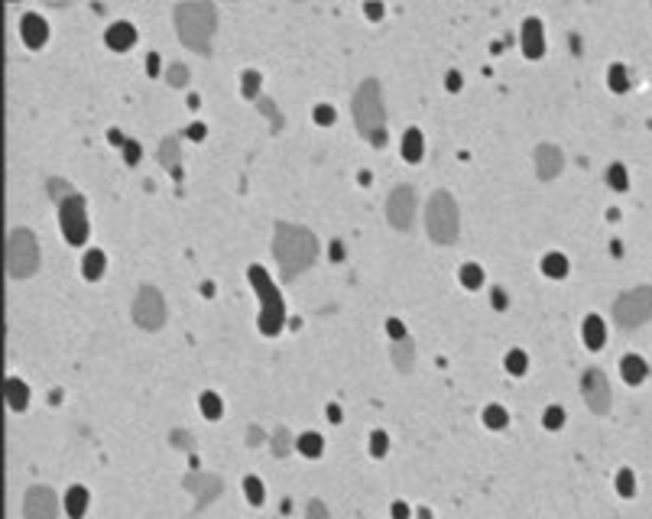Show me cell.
<instances>
[{
	"label": "cell",
	"instance_id": "obj_34",
	"mask_svg": "<svg viewBox=\"0 0 652 519\" xmlns=\"http://www.w3.org/2000/svg\"><path fill=\"white\" fill-rule=\"evenodd\" d=\"M616 490L623 493V497H633L636 481H633V474H630V471H620V474H616Z\"/></svg>",
	"mask_w": 652,
	"mask_h": 519
},
{
	"label": "cell",
	"instance_id": "obj_24",
	"mask_svg": "<svg viewBox=\"0 0 652 519\" xmlns=\"http://www.w3.org/2000/svg\"><path fill=\"white\" fill-rule=\"evenodd\" d=\"M104 266H108V260H104V253L101 250H88L85 253V260H81V273H85V279H101L104 276Z\"/></svg>",
	"mask_w": 652,
	"mask_h": 519
},
{
	"label": "cell",
	"instance_id": "obj_42",
	"mask_svg": "<svg viewBox=\"0 0 652 519\" xmlns=\"http://www.w3.org/2000/svg\"><path fill=\"white\" fill-rule=\"evenodd\" d=\"M309 519H328V510H325L322 500H312L309 503Z\"/></svg>",
	"mask_w": 652,
	"mask_h": 519
},
{
	"label": "cell",
	"instance_id": "obj_40",
	"mask_svg": "<svg viewBox=\"0 0 652 519\" xmlns=\"http://www.w3.org/2000/svg\"><path fill=\"white\" fill-rule=\"evenodd\" d=\"M545 425H548V429H562V425H565V412L558 409V406L545 409Z\"/></svg>",
	"mask_w": 652,
	"mask_h": 519
},
{
	"label": "cell",
	"instance_id": "obj_53",
	"mask_svg": "<svg viewBox=\"0 0 652 519\" xmlns=\"http://www.w3.org/2000/svg\"><path fill=\"white\" fill-rule=\"evenodd\" d=\"M172 439H176V445H179V448H188V435H182V432H176Z\"/></svg>",
	"mask_w": 652,
	"mask_h": 519
},
{
	"label": "cell",
	"instance_id": "obj_52",
	"mask_svg": "<svg viewBox=\"0 0 652 519\" xmlns=\"http://www.w3.org/2000/svg\"><path fill=\"white\" fill-rule=\"evenodd\" d=\"M328 419L331 422H341V409H338V406H328Z\"/></svg>",
	"mask_w": 652,
	"mask_h": 519
},
{
	"label": "cell",
	"instance_id": "obj_6",
	"mask_svg": "<svg viewBox=\"0 0 652 519\" xmlns=\"http://www.w3.org/2000/svg\"><path fill=\"white\" fill-rule=\"evenodd\" d=\"M7 269L13 279H27L39 269V241L27 227H17L7 241Z\"/></svg>",
	"mask_w": 652,
	"mask_h": 519
},
{
	"label": "cell",
	"instance_id": "obj_48",
	"mask_svg": "<svg viewBox=\"0 0 652 519\" xmlns=\"http://www.w3.org/2000/svg\"><path fill=\"white\" fill-rule=\"evenodd\" d=\"M146 69H150V75L160 72V55H150V59H146Z\"/></svg>",
	"mask_w": 652,
	"mask_h": 519
},
{
	"label": "cell",
	"instance_id": "obj_30",
	"mask_svg": "<svg viewBox=\"0 0 652 519\" xmlns=\"http://www.w3.org/2000/svg\"><path fill=\"white\" fill-rule=\"evenodd\" d=\"M483 422L490 425V429H506V409L503 406H487V412H483Z\"/></svg>",
	"mask_w": 652,
	"mask_h": 519
},
{
	"label": "cell",
	"instance_id": "obj_25",
	"mask_svg": "<svg viewBox=\"0 0 652 519\" xmlns=\"http://www.w3.org/2000/svg\"><path fill=\"white\" fill-rule=\"evenodd\" d=\"M412 357H416V344H412V338L396 341V344H393V364L402 370V374L412 367Z\"/></svg>",
	"mask_w": 652,
	"mask_h": 519
},
{
	"label": "cell",
	"instance_id": "obj_37",
	"mask_svg": "<svg viewBox=\"0 0 652 519\" xmlns=\"http://www.w3.org/2000/svg\"><path fill=\"white\" fill-rule=\"evenodd\" d=\"M49 195H52V198H59V201H65V198H72L75 192H72V188H69V185H65L62 179H52V182H49Z\"/></svg>",
	"mask_w": 652,
	"mask_h": 519
},
{
	"label": "cell",
	"instance_id": "obj_50",
	"mask_svg": "<svg viewBox=\"0 0 652 519\" xmlns=\"http://www.w3.org/2000/svg\"><path fill=\"white\" fill-rule=\"evenodd\" d=\"M367 17H383V7H380V3H370V7H367Z\"/></svg>",
	"mask_w": 652,
	"mask_h": 519
},
{
	"label": "cell",
	"instance_id": "obj_49",
	"mask_svg": "<svg viewBox=\"0 0 652 519\" xmlns=\"http://www.w3.org/2000/svg\"><path fill=\"white\" fill-rule=\"evenodd\" d=\"M448 88H451V91H458V88H461V75H458V72H451V75H448Z\"/></svg>",
	"mask_w": 652,
	"mask_h": 519
},
{
	"label": "cell",
	"instance_id": "obj_2",
	"mask_svg": "<svg viewBox=\"0 0 652 519\" xmlns=\"http://www.w3.org/2000/svg\"><path fill=\"white\" fill-rule=\"evenodd\" d=\"M215 27H218L215 3H179L176 7V29H179V39L188 49L208 55V43L215 36Z\"/></svg>",
	"mask_w": 652,
	"mask_h": 519
},
{
	"label": "cell",
	"instance_id": "obj_21",
	"mask_svg": "<svg viewBox=\"0 0 652 519\" xmlns=\"http://www.w3.org/2000/svg\"><path fill=\"white\" fill-rule=\"evenodd\" d=\"M7 403H10V409H27V403H29V386L23 383V380H17V376H10L7 380Z\"/></svg>",
	"mask_w": 652,
	"mask_h": 519
},
{
	"label": "cell",
	"instance_id": "obj_51",
	"mask_svg": "<svg viewBox=\"0 0 652 519\" xmlns=\"http://www.w3.org/2000/svg\"><path fill=\"white\" fill-rule=\"evenodd\" d=\"M331 257H334V260H341V257H344V247H341L338 241L331 243Z\"/></svg>",
	"mask_w": 652,
	"mask_h": 519
},
{
	"label": "cell",
	"instance_id": "obj_13",
	"mask_svg": "<svg viewBox=\"0 0 652 519\" xmlns=\"http://www.w3.org/2000/svg\"><path fill=\"white\" fill-rule=\"evenodd\" d=\"M185 490L195 493V506H198V510H205L208 503L218 500V493H221V477L195 471V474L185 477Z\"/></svg>",
	"mask_w": 652,
	"mask_h": 519
},
{
	"label": "cell",
	"instance_id": "obj_26",
	"mask_svg": "<svg viewBox=\"0 0 652 519\" xmlns=\"http://www.w3.org/2000/svg\"><path fill=\"white\" fill-rule=\"evenodd\" d=\"M295 448H299L305 457H318V455H322V435H315V432H305L302 439L295 441Z\"/></svg>",
	"mask_w": 652,
	"mask_h": 519
},
{
	"label": "cell",
	"instance_id": "obj_5",
	"mask_svg": "<svg viewBox=\"0 0 652 519\" xmlns=\"http://www.w3.org/2000/svg\"><path fill=\"white\" fill-rule=\"evenodd\" d=\"M458 205L448 192H435L429 198V208H425V227H429V237L435 243H455L458 241Z\"/></svg>",
	"mask_w": 652,
	"mask_h": 519
},
{
	"label": "cell",
	"instance_id": "obj_45",
	"mask_svg": "<svg viewBox=\"0 0 652 519\" xmlns=\"http://www.w3.org/2000/svg\"><path fill=\"white\" fill-rule=\"evenodd\" d=\"M315 120H322V124H331V120H334V111L322 104V108H315Z\"/></svg>",
	"mask_w": 652,
	"mask_h": 519
},
{
	"label": "cell",
	"instance_id": "obj_31",
	"mask_svg": "<svg viewBox=\"0 0 652 519\" xmlns=\"http://www.w3.org/2000/svg\"><path fill=\"white\" fill-rule=\"evenodd\" d=\"M201 412H205L208 419H221V412H224L221 396H215V393H205V396H201Z\"/></svg>",
	"mask_w": 652,
	"mask_h": 519
},
{
	"label": "cell",
	"instance_id": "obj_36",
	"mask_svg": "<svg viewBox=\"0 0 652 519\" xmlns=\"http://www.w3.org/2000/svg\"><path fill=\"white\" fill-rule=\"evenodd\" d=\"M289 451V432L286 429H276V435H273V455L283 457Z\"/></svg>",
	"mask_w": 652,
	"mask_h": 519
},
{
	"label": "cell",
	"instance_id": "obj_3",
	"mask_svg": "<svg viewBox=\"0 0 652 519\" xmlns=\"http://www.w3.org/2000/svg\"><path fill=\"white\" fill-rule=\"evenodd\" d=\"M383 94H380V85L376 78L360 81V88L354 91V120H357V130L364 140H370L374 146L386 143V127H383Z\"/></svg>",
	"mask_w": 652,
	"mask_h": 519
},
{
	"label": "cell",
	"instance_id": "obj_17",
	"mask_svg": "<svg viewBox=\"0 0 652 519\" xmlns=\"http://www.w3.org/2000/svg\"><path fill=\"white\" fill-rule=\"evenodd\" d=\"M104 39H108V45L114 52H124V49H130L136 43V29L130 23H114V27H108V36Z\"/></svg>",
	"mask_w": 652,
	"mask_h": 519
},
{
	"label": "cell",
	"instance_id": "obj_22",
	"mask_svg": "<svg viewBox=\"0 0 652 519\" xmlns=\"http://www.w3.org/2000/svg\"><path fill=\"white\" fill-rule=\"evenodd\" d=\"M85 510H88V490L85 487H72V490L65 493V513L72 519H81Z\"/></svg>",
	"mask_w": 652,
	"mask_h": 519
},
{
	"label": "cell",
	"instance_id": "obj_11",
	"mask_svg": "<svg viewBox=\"0 0 652 519\" xmlns=\"http://www.w3.org/2000/svg\"><path fill=\"white\" fill-rule=\"evenodd\" d=\"M386 218H390V224L399 227V231L412 227V218H416V192H412L409 185H396L393 192H390V198H386Z\"/></svg>",
	"mask_w": 652,
	"mask_h": 519
},
{
	"label": "cell",
	"instance_id": "obj_9",
	"mask_svg": "<svg viewBox=\"0 0 652 519\" xmlns=\"http://www.w3.org/2000/svg\"><path fill=\"white\" fill-rule=\"evenodd\" d=\"M134 322L140 325V328H146V332L162 328V322H166V302H162L160 289L140 286V292H136V299H134Z\"/></svg>",
	"mask_w": 652,
	"mask_h": 519
},
{
	"label": "cell",
	"instance_id": "obj_46",
	"mask_svg": "<svg viewBox=\"0 0 652 519\" xmlns=\"http://www.w3.org/2000/svg\"><path fill=\"white\" fill-rule=\"evenodd\" d=\"M393 516L396 519H409V506H406V503H393Z\"/></svg>",
	"mask_w": 652,
	"mask_h": 519
},
{
	"label": "cell",
	"instance_id": "obj_32",
	"mask_svg": "<svg viewBox=\"0 0 652 519\" xmlns=\"http://www.w3.org/2000/svg\"><path fill=\"white\" fill-rule=\"evenodd\" d=\"M526 367H529L526 354H523V350H509V354H506V370H509V374L519 376V374H526Z\"/></svg>",
	"mask_w": 652,
	"mask_h": 519
},
{
	"label": "cell",
	"instance_id": "obj_4",
	"mask_svg": "<svg viewBox=\"0 0 652 519\" xmlns=\"http://www.w3.org/2000/svg\"><path fill=\"white\" fill-rule=\"evenodd\" d=\"M247 276H250V286L257 289V299H260V332L273 338V334H279L283 325H286L283 296H279V289L273 286V279H269V273L263 266H250Z\"/></svg>",
	"mask_w": 652,
	"mask_h": 519
},
{
	"label": "cell",
	"instance_id": "obj_20",
	"mask_svg": "<svg viewBox=\"0 0 652 519\" xmlns=\"http://www.w3.org/2000/svg\"><path fill=\"white\" fill-rule=\"evenodd\" d=\"M604 341H607L604 322H600L597 315H588V318H584V344H588L590 350H597V348H604Z\"/></svg>",
	"mask_w": 652,
	"mask_h": 519
},
{
	"label": "cell",
	"instance_id": "obj_10",
	"mask_svg": "<svg viewBox=\"0 0 652 519\" xmlns=\"http://www.w3.org/2000/svg\"><path fill=\"white\" fill-rule=\"evenodd\" d=\"M581 393H584V403L590 406L594 415H607L610 412V383L597 367H590L588 374L581 376Z\"/></svg>",
	"mask_w": 652,
	"mask_h": 519
},
{
	"label": "cell",
	"instance_id": "obj_27",
	"mask_svg": "<svg viewBox=\"0 0 652 519\" xmlns=\"http://www.w3.org/2000/svg\"><path fill=\"white\" fill-rule=\"evenodd\" d=\"M542 269L548 273V276H565V273H568V260H565L562 253H548L545 263H542Z\"/></svg>",
	"mask_w": 652,
	"mask_h": 519
},
{
	"label": "cell",
	"instance_id": "obj_54",
	"mask_svg": "<svg viewBox=\"0 0 652 519\" xmlns=\"http://www.w3.org/2000/svg\"><path fill=\"white\" fill-rule=\"evenodd\" d=\"M419 519H432V513L429 510H419Z\"/></svg>",
	"mask_w": 652,
	"mask_h": 519
},
{
	"label": "cell",
	"instance_id": "obj_38",
	"mask_svg": "<svg viewBox=\"0 0 652 519\" xmlns=\"http://www.w3.org/2000/svg\"><path fill=\"white\" fill-rule=\"evenodd\" d=\"M185 81H188V69H185V65H182V62H176V65H172V69H169V85H176V88H182Z\"/></svg>",
	"mask_w": 652,
	"mask_h": 519
},
{
	"label": "cell",
	"instance_id": "obj_19",
	"mask_svg": "<svg viewBox=\"0 0 652 519\" xmlns=\"http://www.w3.org/2000/svg\"><path fill=\"white\" fill-rule=\"evenodd\" d=\"M160 162L172 172V176H182V169H179V140H176V136H166V140L160 143Z\"/></svg>",
	"mask_w": 652,
	"mask_h": 519
},
{
	"label": "cell",
	"instance_id": "obj_23",
	"mask_svg": "<svg viewBox=\"0 0 652 519\" xmlns=\"http://www.w3.org/2000/svg\"><path fill=\"white\" fill-rule=\"evenodd\" d=\"M422 150H425V143H422V134L416 130V127H409V130H406V136H402V156H406V162H419L422 159Z\"/></svg>",
	"mask_w": 652,
	"mask_h": 519
},
{
	"label": "cell",
	"instance_id": "obj_16",
	"mask_svg": "<svg viewBox=\"0 0 652 519\" xmlns=\"http://www.w3.org/2000/svg\"><path fill=\"white\" fill-rule=\"evenodd\" d=\"M45 39H49V27H45V20L36 17V13L23 17V43L33 45V49H39Z\"/></svg>",
	"mask_w": 652,
	"mask_h": 519
},
{
	"label": "cell",
	"instance_id": "obj_1",
	"mask_svg": "<svg viewBox=\"0 0 652 519\" xmlns=\"http://www.w3.org/2000/svg\"><path fill=\"white\" fill-rule=\"evenodd\" d=\"M273 253H276L283 279H295V276H302L305 269L315 263V257H318V237L309 227H302V224L279 221L276 237H273Z\"/></svg>",
	"mask_w": 652,
	"mask_h": 519
},
{
	"label": "cell",
	"instance_id": "obj_35",
	"mask_svg": "<svg viewBox=\"0 0 652 519\" xmlns=\"http://www.w3.org/2000/svg\"><path fill=\"white\" fill-rule=\"evenodd\" d=\"M386 448H390V439H386V432H374L370 435V451H374L376 457L386 455Z\"/></svg>",
	"mask_w": 652,
	"mask_h": 519
},
{
	"label": "cell",
	"instance_id": "obj_44",
	"mask_svg": "<svg viewBox=\"0 0 652 519\" xmlns=\"http://www.w3.org/2000/svg\"><path fill=\"white\" fill-rule=\"evenodd\" d=\"M610 78H614V81H610V85H614V91H623L626 81H623V69H620V65H614V69H610Z\"/></svg>",
	"mask_w": 652,
	"mask_h": 519
},
{
	"label": "cell",
	"instance_id": "obj_41",
	"mask_svg": "<svg viewBox=\"0 0 652 519\" xmlns=\"http://www.w3.org/2000/svg\"><path fill=\"white\" fill-rule=\"evenodd\" d=\"M386 332H390L393 344H396V341H406V338H409V334H406V328H402V325L396 322V318H390V322H386Z\"/></svg>",
	"mask_w": 652,
	"mask_h": 519
},
{
	"label": "cell",
	"instance_id": "obj_29",
	"mask_svg": "<svg viewBox=\"0 0 652 519\" xmlns=\"http://www.w3.org/2000/svg\"><path fill=\"white\" fill-rule=\"evenodd\" d=\"M243 490H247V500H250L253 506H260V503H263V497H267V490H263V481H260V477H247V481H243Z\"/></svg>",
	"mask_w": 652,
	"mask_h": 519
},
{
	"label": "cell",
	"instance_id": "obj_39",
	"mask_svg": "<svg viewBox=\"0 0 652 519\" xmlns=\"http://www.w3.org/2000/svg\"><path fill=\"white\" fill-rule=\"evenodd\" d=\"M257 91H260V75L243 72V94H247V98H257Z\"/></svg>",
	"mask_w": 652,
	"mask_h": 519
},
{
	"label": "cell",
	"instance_id": "obj_15",
	"mask_svg": "<svg viewBox=\"0 0 652 519\" xmlns=\"http://www.w3.org/2000/svg\"><path fill=\"white\" fill-rule=\"evenodd\" d=\"M519 43H523V52L529 59H539L545 52V33H542V23L539 20H526L523 29H519Z\"/></svg>",
	"mask_w": 652,
	"mask_h": 519
},
{
	"label": "cell",
	"instance_id": "obj_43",
	"mask_svg": "<svg viewBox=\"0 0 652 519\" xmlns=\"http://www.w3.org/2000/svg\"><path fill=\"white\" fill-rule=\"evenodd\" d=\"M124 159L130 162V166H136V162H140V146H136V143H124Z\"/></svg>",
	"mask_w": 652,
	"mask_h": 519
},
{
	"label": "cell",
	"instance_id": "obj_7",
	"mask_svg": "<svg viewBox=\"0 0 652 519\" xmlns=\"http://www.w3.org/2000/svg\"><path fill=\"white\" fill-rule=\"evenodd\" d=\"M652 318V286H636L614 302V322L620 328H639Z\"/></svg>",
	"mask_w": 652,
	"mask_h": 519
},
{
	"label": "cell",
	"instance_id": "obj_28",
	"mask_svg": "<svg viewBox=\"0 0 652 519\" xmlns=\"http://www.w3.org/2000/svg\"><path fill=\"white\" fill-rule=\"evenodd\" d=\"M481 283H483V269H481V266H474V263L461 266V286H467V289H481Z\"/></svg>",
	"mask_w": 652,
	"mask_h": 519
},
{
	"label": "cell",
	"instance_id": "obj_47",
	"mask_svg": "<svg viewBox=\"0 0 652 519\" xmlns=\"http://www.w3.org/2000/svg\"><path fill=\"white\" fill-rule=\"evenodd\" d=\"M188 136H192V140H205V127L192 124V127H188Z\"/></svg>",
	"mask_w": 652,
	"mask_h": 519
},
{
	"label": "cell",
	"instance_id": "obj_12",
	"mask_svg": "<svg viewBox=\"0 0 652 519\" xmlns=\"http://www.w3.org/2000/svg\"><path fill=\"white\" fill-rule=\"evenodd\" d=\"M23 513H27V519H55V513H59L55 493L49 487H29L27 500H23Z\"/></svg>",
	"mask_w": 652,
	"mask_h": 519
},
{
	"label": "cell",
	"instance_id": "obj_14",
	"mask_svg": "<svg viewBox=\"0 0 652 519\" xmlns=\"http://www.w3.org/2000/svg\"><path fill=\"white\" fill-rule=\"evenodd\" d=\"M562 166H565V156H562V150H558V146L542 143L536 150V172H539V179H542V182H552L555 176L562 172Z\"/></svg>",
	"mask_w": 652,
	"mask_h": 519
},
{
	"label": "cell",
	"instance_id": "obj_18",
	"mask_svg": "<svg viewBox=\"0 0 652 519\" xmlns=\"http://www.w3.org/2000/svg\"><path fill=\"white\" fill-rule=\"evenodd\" d=\"M620 374H623L626 383H643L646 374H649V367H646L643 357H636V354H626L623 360H620Z\"/></svg>",
	"mask_w": 652,
	"mask_h": 519
},
{
	"label": "cell",
	"instance_id": "obj_33",
	"mask_svg": "<svg viewBox=\"0 0 652 519\" xmlns=\"http://www.w3.org/2000/svg\"><path fill=\"white\" fill-rule=\"evenodd\" d=\"M607 182L614 188H626V185H630V182H626V169L620 166V162H614V166L607 169Z\"/></svg>",
	"mask_w": 652,
	"mask_h": 519
},
{
	"label": "cell",
	"instance_id": "obj_8",
	"mask_svg": "<svg viewBox=\"0 0 652 519\" xmlns=\"http://www.w3.org/2000/svg\"><path fill=\"white\" fill-rule=\"evenodd\" d=\"M59 224H62L65 241L72 243V247L85 243V237H88V211H85V198L72 195V198H65V201H59Z\"/></svg>",
	"mask_w": 652,
	"mask_h": 519
}]
</instances>
